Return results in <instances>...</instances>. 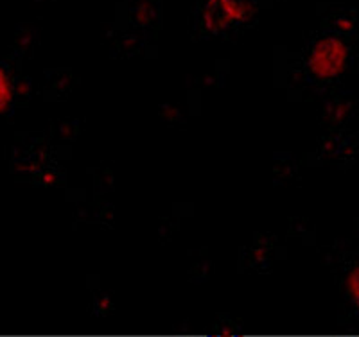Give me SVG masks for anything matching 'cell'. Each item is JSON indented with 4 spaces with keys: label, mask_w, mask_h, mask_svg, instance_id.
I'll list each match as a JSON object with an SVG mask.
<instances>
[{
    "label": "cell",
    "mask_w": 359,
    "mask_h": 337,
    "mask_svg": "<svg viewBox=\"0 0 359 337\" xmlns=\"http://www.w3.org/2000/svg\"><path fill=\"white\" fill-rule=\"evenodd\" d=\"M9 101H11V86L8 76L0 70V110L8 108Z\"/></svg>",
    "instance_id": "cell-1"
}]
</instances>
